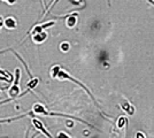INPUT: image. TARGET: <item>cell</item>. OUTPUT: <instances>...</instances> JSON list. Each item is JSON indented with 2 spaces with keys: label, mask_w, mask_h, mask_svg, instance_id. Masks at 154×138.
I'll return each instance as SVG.
<instances>
[{
  "label": "cell",
  "mask_w": 154,
  "mask_h": 138,
  "mask_svg": "<svg viewBox=\"0 0 154 138\" xmlns=\"http://www.w3.org/2000/svg\"><path fill=\"white\" fill-rule=\"evenodd\" d=\"M121 108H122L123 111H125V112L128 113L129 115H132L134 113H135V108H134V106L131 105L129 101H124L121 104Z\"/></svg>",
  "instance_id": "obj_7"
},
{
  "label": "cell",
  "mask_w": 154,
  "mask_h": 138,
  "mask_svg": "<svg viewBox=\"0 0 154 138\" xmlns=\"http://www.w3.org/2000/svg\"><path fill=\"white\" fill-rule=\"evenodd\" d=\"M66 23H67V26H68V28H74V26H76V23H77L76 14L69 15V16L67 17V21H66Z\"/></svg>",
  "instance_id": "obj_8"
},
{
  "label": "cell",
  "mask_w": 154,
  "mask_h": 138,
  "mask_svg": "<svg viewBox=\"0 0 154 138\" xmlns=\"http://www.w3.org/2000/svg\"><path fill=\"white\" fill-rule=\"evenodd\" d=\"M127 123H128V120H127V118H123V116H121V118H119L117 127H119L120 129H122L123 127H125V125H127Z\"/></svg>",
  "instance_id": "obj_10"
},
{
  "label": "cell",
  "mask_w": 154,
  "mask_h": 138,
  "mask_svg": "<svg viewBox=\"0 0 154 138\" xmlns=\"http://www.w3.org/2000/svg\"><path fill=\"white\" fill-rule=\"evenodd\" d=\"M6 1L8 2V4H14V2L16 1V0H6Z\"/></svg>",
  "instance_id": "obj_15"
},
{
  "label": "cell",
  "mask_w": 154,
  "mask_h": 138,
  "mask_svg": "<svg viewBox=\"0 0 154 138\" xmlns=\"http://www.w3.org/2000/svg\"><path fill=\"white\" fill-rule=\"evenodd\" d=\"M38 83H39V79L38 78H32L29 83H28V85H26V91L24 92V93H28V92L30 91V90H33L36 86L38 85Z\"/></svg>",
  "instance_id": "obj_9"
},
{
  "label": "cell",
  "mask_w": 154,
  "mask_h": 138,
  "mask_svg": "<svg viewBox=\"0 0 154 138\" xmlns=\"http://www.w3.org/2000/svg\"><path fill=\"white\" fill-rule=\"evenodd\" d=\"M60 48H61L62 52H68V50H69V44H68V43H62L61 46H60Z\"/></svg>",
  "instance_id": "obj_11"
},
{
  "label": "cell",
  "mask_w": 154,
  "mask_h": 138,
  "mask_svg": "<svg viewBox=\"0 0 154 138\" xmlns=\"http://www.w3.org/2000/svg\"><path fill=\"white\" fill-rule=\"evenodd\" d=\"M1 104H2V103H0V105H1Z\"/></svg>",
  "instance_id": "obj_16"
},
{
  "label": "cell",
  "mask_w": 154,
  "mask_h": 138,
  "mask_svg": "<svg viewBox=\"0 0 154 138\" xmlns=\"http://www.w3.org/2000/svg\"><path fill=\"white\" fill-rule=\"evenodd\" d=\"M20 77H21V69H20V68H16V69H15V81H14V84L12 85V87L8 90V97H9V99H14L19 96V93H20V84H19ZM9 99H8V100H9ZM8 100L2 101V104H4V103H7Z\"/></svg>",
  "instance_id": "obj_3"
},
{
  "label": "cell",
  "mask_w": 154,
  "mask_h": 138,
  "mask_svg": "<svg viewBox=\"0 0 154 138\" xmlns=\"http://www.w3.org/2000/svg\"><path fill=\"white\" fill-rule=\"evenodd\" d=\"M50 74H51V77L52 78H59V79H69V81H72L74 83H76V84H78V85L81 86V87H83L84 90L86 91V93L90 96L91 98L93 99V101L96 103V99L93 98V96H92V93H91L89 90H88V87L84 85V84H82L81 82H78L77 79H75L74 77H71L70 75L68 74L67 72H64L63 69L61 68V67L59 66H54L51 68V72H50Z\"/></svg>",
  "instance_id": "obj_1"
},
{
  "label": "cell",
  "mask_w": 154,
  "mask_h": 138,
  "mask_svg": "<svg viewBox=\"0 0 154 138\" xmlns=\"http://www.w3.org/2000/svg\"><path fill=\"white\" fill-rule=\"evenodd\" d=\"M4 26H6L7 29L12 30V29H15L17 26V22L14 17H7L6 20L4 21Z\"/></svg>",
  "instance_id": "obj_6"
},
{
  "label": "cell",
  "mask_w": 154,
  "mask_h": 138,
  "mask_svg": "<svg viewBox=\"0 0 154 138\" xmlns=\"http://www.w3.org/2000/svg\"><path fill=\"white\" fill-rule=\"evenodd\" d=\"M46 38H47V33H46L45 31H40V32H38V33L32 35V40H33L35 43H38V44L43 43Z\"/></svg>",
  "instance_id": "obj_5"
},
{
  "label": "cell",
  "mask_w": 154,
  "mask_h": 138,
  "mask_svg": "<svg viewBox=\"0 0 154 138\" xmlns=\"http://www.w3.org/2000/svg\"><path fill=\"white\" fill-rule=\"evenodd\" d=\"M4 26V19L0 16V29H1V26Z\"/></svg>",
  "instance_id": "obj_14"
},
{
  "label": "cell",
  "mask_w": 154,
  "mask_h": 138,
  "mask_svg": "<svg viewBox=\"0 0 154 138\" xmlns=\"http://www.w3.org/2000/svg\"><path fill=\"white\" fill-rule=\"evenodd\" d=\"M137 138H145V136L143 135V132H137Z\"/></svg>",
  "instance_id": "obj_13"
},
{
  "label": "cell",
  "mask_w": 154,
  "mask_h": 138,
  "mask_svg": "<svg viewBox=\"0 0 154 138\" xmlns=\"http://www.w3.org/2000/svg\"><path fill=\"white\" fill-rule=\"evenodd\" d=\"M58 138H71L68 133H66V132L63 131H60L58 133Z\"/></svg>",
  "instance_id": "obj_12"
},
{
  "label": "cell",
  "mask_w": 154,
  "mask_h": 138,
  "mask_svg": "<svg viewBox=\"0 0 154 138\" xmlns=\"http://www.w3.org/2000/svg\"><path fill=\"white\" fill-rule=\"evenodd\" d=\"M32 112L35 113V114H37V115H45V116H62V118H75L77 121H79V122H84V123H86L85 121L83 120H81V118H75V116H71V115H66V114H61V113H53V112H50V111H47L46 109V107L44 105H42V104H35L33 107H32ZM88 124V123H86Z\"/></svg>",
  "instance_id": "obj_2"
},
{
  "label": "cell",
  "mask_w": 154,
  "mask_h": 138,
  "mask_svg": "<svg viewBox=\"0 0 154 138\" xmlns=\"http://www.w3.org/2000/svg\"><path fill=\"white\" fill-rule=\"evenodd\" d=\"M32 124H33V127H35L37 130L43 132L47 138H53V136H52L51 133H50V132L47 131L45 128H44V124H43L39 120H37V118H32Z\"/></svg>",
  "instance_id": "obj_4"
}]
</instances>
